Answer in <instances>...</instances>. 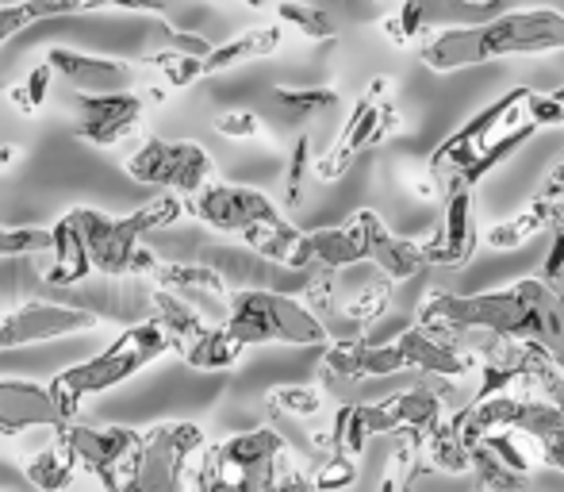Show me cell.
<instances>
[{
	"mask_svg": "<svg viewBox=\"0 0 564 492\" xmlns=\"http://www.w3.org/2000/svg\"><path fill=\"white\" fill-rule=\"evenodd\" d=\"M165 351H170V339H165V331L158 328L154 320L134 323V328L119 331V335L100 354H93V359L77 362V366L54 373L51 393H54V400H58L62 416L74 424L82 400H89V396H100V393H108V388L131 381L134 373H142L150 362L162 359Z\"/></svg>",
	"mask_w": 564,
	"mask_h": 492,
	"instance_id": "52a82bcc",
	"label": "cell"
},
{
	"mask_svg": "<svg viewBox=\"0 0 564 492\" xmlns=\"http://www.w3.org/2000/svg\"><path fill=\"white\" fill-rule=\"evenodd\" d=\"M51 77H54V69L46 66V62H39V66L28 74V82H23L20 89L8 93V97H12V105L20 108V113H39V108H43V100H46V89H51Z\"/></svg>",
	"mask_w": 564,
	"mask_h": 492,
	"instance_id": "f35d334b",
	"label": "cell"
},
{
	"mask_svg": "<svg viewBox=\"0 0 564 492\" xmlns=\"http://www.w3.org/2000/svg\"><path fill=\"white\" fill-rule=\"evenodd\" d=\"M530 97H534V89H522V85L507 89L484 113H476L449 139L438 142L426 173H431V185L442 201L460 189H476V181H484L496 165H503L514 150L534 139L538 124L530 120Z\"/></svg>",
	"mask_w": 564,
	"mask_h": 492,
	"instance_id": "7a4b0ae2",
	"label": "cell"
},
{
	"mask_svg": "<svg viewBox=\"0 0 564 492\" xmlns=\"http://www.w3.org/2000/svg\"><path fill=\"white\" fill-rule=\"evenodd\" d=\"M154 323L165 331L170 351H177V354L185 351V346H193L196 339L212 328L208 315L196 312L188 300H181L177 292H170V289H154Z\"/></svg>",
	"mask_w": 564,
	"mask_h": 492,
	"instance_id": "d4e9b609",
	"label": "cell"
},
{
	"mask_svg": "<svg viewBox=\"0 0 564 492\" xmlns=\"http://www.w3.org/2000/svg\"><path fill=\"white\" fill-rule=\"evenodd\" d=\"M446 216H442V227L423 243V258L426 266H465L468 258L480 246V235H476L473 224V189H460V193L446 196Z\"/></svg>",
	"mask_w": 564,
	"mask_h": 492,
	"instance_id": "7402d4cb",
	"label": "cell"
},
{
	"mask_svg": "<svg viewBox=\"0 0 564 492\" xmlns=\"http://www.w3.org/2000/svg\"><path fill=\"white\" fill-rule=\"evenodd\" d=\"M281 46V28H253L242 31V35L227 39V43L212 46L208 58H200V77H212L219 69H230L238 62H250V58H265Z\"/></svg>",
	"mask_w": 564,
	"mask_h": 492,
	"instance_id": "4316f807",
	"label": "cell"
},
{
	"mask_svg": "<svg viewBox=\"0 0 564 492\" xmlns=\"http://www.w3.org/2000/svg\"><path fill=\"white\" fill-rule=\"evenodd\" d=\"M77 12H82L77 0H12V4H0V46L20 35V31H28L31 23L77 15Z\"/></svg>",
	"mask_w": 564,
	"mask_h": 492,
	"instance_id": "83f0119b",
	"label": "cell"
},
{
	"mask_svg": "<svg viewBox=\"0 0 564 492\" xmlns=\"http://www.w3.org/2000/svg\"><path fill=\"white\" fill-rule=\"evenodd\" d=\"M188 208H193V216L200 220V224L216 227V232H224V235H242V239L284 220L281 208H276L265 193H258V189H250V185H227V181H208V185L193 196Z\"/></svg>",
	"mask_w": 564,
	"mask_h": 492,
	"instance_id": "4fadbf2b",
	"label": "cell"
},
{
	"mask_svg": "<svg viewBox=\"0 0 564 492\" xmlns=\"http://www.w3.org/2000/svg\"><path fill=\"white\" fill-rule=\"evenodd\" d=\"M476 366L473 354L457 351L449 343V331L434 328H408L392 343H372V339H346L323 354V377L365 381V377H392L403 370H423L434 377H460Z\"/></svg>",
	"mask_w": 564,
	"mask_h": 492,
	"instance_id": "277c9868",
	"label": "cell"
},
{
	"mask_svg": "<svg viewBox=\"0 0 564 492\" xmlns=\"http://www.w3.org/2000/svg\"><path fill=\"white\" fill-rule=\"evenodd\" d=\"M150 274L158 277V289H170L177 292L181 300L204 312V300H219L227 304V285H224V274L208 266H188V261H158Z\"/></svg>",
	"mask_w": 564,
	"mask_h": 492,
	"instance_id": "cb8c5ba5",
	"label": "cell"
},
{
	"mask_svg": "<svg viewBox=\"0 0 564 492\" xmlns=\"http://www.w3.org/2000/svg\"><path fill=\"white\" fill-rule=\"evenodd\" d=\"M54 435H58V442L69 450L77 470L93 473L97 481L112 478L119 470V462L127 458V450L139 439L134 427H85V424H62Z\"/></svg>",
	"mask_w": 564,
	"mask_h": 492,
	"instance_id": "ac0fdd59",
	"label": "cell"
},
{
	"mask_svg": "<svg viewBox=\"0 0 564 492\" xmlns=\"http://www.w3.org/2000/svg\"><path fill=\"white\" fill-rule=\"evenodd\" d=\"M276 20L296 28L307 39H335V20L323 8L307 4V0H281L276 4Z\"/></svg>",
	"mask_w": 564,
	"mask_h": 492,
	"instance_id": "1f68e13d",
	"label": "cell"
},
{
	"mask_svg": "<svg viewBox=\"0 0 564 492\" xmlns=\"http://www.w3.org/2000/svg\"><path fill=\"white\" fill-rule=\"evenodd\" d=\"M307 170H312V135H296L289 154V170H284V201H289V208H296L304 201Z\"/></svg>",
	"mask_w": 564,
	"mask_h": 492,
	"instance_id": "836d02e7",
	"label": "cell"
},
{
	"mask_svg": "<svg viewBox=\"0 0 564 492\" xmlns=\"http://www.w3.org/2000/svg\"><path fill=\"white\" fill-rule=\"evenodd\" d=\"M15 154H20L15 147H0V170H8V165L15 162Z\"/></svg>",
	"mask_w": 564,
	"mask_h": 492,
	"instance_id": "7dc6e473",
	"label": "cell"
},
{
	"mask_svg": "<svg viewBox=\"0 0 564 492\" xmlns=\"http://www.w3.org/2000/svg\"><path fill=\"white\" fill-rule=\"evenodd\" d=\"M273 100L289 120H312L338 105L335 89H273Z\"/></svg>",
	"mask_w": 564,
	"mask_h": 492,
	"instance_id": "d6a6232c",
	"label": "cell"
},
{
	"mask_svg": "<svg viewBox=\"0 0 564 492\" xmlns=\"http://www.w3.org/2000/svg\"><path fill=\"white\" fill-rule=\"evenodd\" d=\"M97 328V315L77 304H51V300H28L0 315V351H20L46 339L74 335V331Z\"/></svg>",
	"mask_w": 564,
	"mask_h": 492,
	"instance_id": "9a60e30c",
	"label": "cell"
},
{
	"mask_svg": "<svg viewBox=\"0 0 564 492\" xmlns=\"http://www.w3.org/2000/svg\"><path fill=\"white\" fill-rule=\"evenodd\" d=\"M564 51V12L557 8H519L503 12L480 28L438 31L431 43H423L419 58L434 74L484 66V62L511 58V54H553Z\"/></svg>",
	"mask_w": 564,
	"mask_h": 492,
	"instance_id": "3957f363",
	"label": "cell"
},
{
	"mask_svg": "<svg viewBox=\"0 0 564 492\" xmlns=\"http://www.w3.org/2000/svg\"><path fill=\"white\" fill-rule=\"evenodd\" d=\"M269 492H315V485H312V478H307L304 470H296V466L289 462V454H284L273 481H269Z\"/></svg>",
	"mask_w": 564,
	"mask_h": 492,
	"instance_id": "ee69618b",
	"label": "cell"
},
{
	"mask_svg": "<svg viewBox=\"0 0 564 492\" xmlns=\"http://www.w3.org/2000/svg\"><path fill=\"white\" fill-rule=\"evenodd\" d=\"M23 473H28V481L39 492H62V489L74 485L77 462L69 458V450L62 447V442H54V447L39 450V454L31 458L28 466H23Z\"/></svg>",
	"mask_w": 564,
	"mask_h": 492,
	"instance_id": "f1b7e54d",
	"label": "cell"
},
{
	"mask_svg": "<svg viewBox=\"0 0 564 492\" xmlns=\"http://www.w3.org/2000/svg\"><path fill=\"white\" fill-rule=\"evenodd\" d=\"M127 173L139 185H162L165 193L196 196L212 178H216V162L200 142L188 139H147L131 158H127Z\"/></svg>",
	"mask_w": 564,
	"mask_h": 492,
	"instance_id": "8fae6325",
	"label": "cell"
},
{
	"mask_svg": "<svg viewBox=\"0 0 564 492\" xmlns=\"http://www.w3.org/2000/svg\"><path fill=\"white\" fill-rule=\"evenodd\" d=\"M388 93H392V85H388L384 77H377V82L365 89V97L354 105L349 120L341 124V135L335 139V147L315 162V173H319L323 181H338L365 147H377L384 135L395 131L400 113H395V100L388 97Z\"/></svg>",
	"mask_w": 564,
	"mask_h": 492,
	"instance_id": "7c38bea8",
	"label": "cell"
},
{
	"mask_svg": "<svg viewBox=\"0 0 564 492\" xmlns=\"http://www.w3.org/2000/svg\"><path fill=\"white\" fill-rule=\"evenodd\" d=\"M51 258H54V261H51V269H46V281L58 285V289L85 281V277L93 274L89 254H85L82 235H77V227L69 224L66 216H62L58 224L51 227Z\"/></svg>",
	"mask_w": 564,
	"mask_h": 492,
	"instance_id": "484cf974",
	"label": "cell"
},
{
	"mask_svg": "<svg viewBox=\"0 0 564 492\" xmlns=\"http://www.w3.org/2000/svg\"><path fill=\"white\" fill-rule=\"evenodd\" d=\"M46 66L54 69V77H62L66 85H74L77 93H131V66L116 58H105V54H82L69 51V46H51L46 51Z\"/></svg>",
	"mask_w": 564,
	"mask_h": 492,
	"instance_id": "d6986e66",
	"label": "cell"
},
{
	"mask_svg": "<svg viewBox=\"0 0 564 492\" xmlns=\"http://www.w3.org/2000/svg\"><path fill=\"white\" fill-rule=\"evenodd\" d=\"M561 274H564V224L553 227V250H550V258H545V274H542V281L557 289V277H561Z\"/></svg>",
	"mask_w": 564,
	"mask_h": 492,
	"instance_id": "bcb514c9",
	"label": "cell"
},
{
	"mask_svg": "<svg viewBox=\"0 0 564 492\" xmlns=\"http://www.w3.org/2000/svg\"><path fill=\"white\" fill-rule=\"evenodd\" d=\"M419 323L434 331H484L507 343H534L550 362L564 370V292L542 277H522L511 289L496 292H434L426 297Z\"/></svg>",
	"mask_w": 564,
	"mask_h": 492,
	"instance_id": "6da1fadb",
	"label": "cell"
},
{
	"mask_svg": "<svg viewBox=\"0 0 564 492\" xmlns=\"http://www.w3.org/2000/svg\"><path fill=\"white\" fill-rule=\"evenodd\" d=\"M82 12H105V8H123V12H150L165 15L177 0H77Z\"/></svg>",
	"mask_w": 564,
	"mask_h": 492,
	"instance_id": "7bdbcfd3",
	"label": "cell"
},
{
	"mask_svg": "<svg viewBox=\"0 0 564 492\" xmlns=\"http://www.w3.org/2000/svg\"><path fill=\"white\" fill-rule=\"evenodd\" d=\"M530 120L538 127H564V85L553 93H534L530 97Z\"/></svg>",
	"mask_w": 564,
	"mask_h": 492,
	"instance_id": "60d3db41",
	"label": "cell"
},
{
	"mask_svg": "<svg viewBox=\"0 0 564 492\" xmlns=\"http://www.w3.org/2000/svg\"><path fill=\"white\" fill-rule=\"evenodd\" d=\"M388 300H392V289H388V281H377V285H365V289L357 292V297L349 300L341 312H346L349 320H357V323H372V320H380V315H384Z\"/></svg>",
	"mask_w": 564,
	"mask_h": 492,
	"instance_id": "8d00e7d4",
	"label": "cell"
},
{
	"mask_svg": "<svg viewBox=\"0 0 564 492\" xmlns=\"http://www.w3.org/2000/svg\"><path fill=\"white\" fill-rule=\"evenodd\" d=\"M453 427L465 442L488 431H519L542 450V466L564 473V411L542 396H511L499 393L491 400L465 404L453 411Z\"/></svg>",
	"mask_w": 564,
	"mask_h": 492,
	"instance_id": "9c48e42d",
	"label": "cell"
},
{
	"mask_svg": "<svg viewBox=\"0 0 564 492\" xmlns=\"http://www.w3.org/2000/svg\"><path fill=\"white\" fill-rule=\"evenodd\" d=\"M185 216V201L173 193H162L158 201L134 208L131 216H108L100 208H69L66 220L77 227L89 254V266L105 277H131V274H150L158 266L154 254L142 246L150 232L170 227Z\"/></svg>",
	"mask_w": 564,
	"mask_h": 492,
	"instance_id": "5b68a950",
	"label": "cell"
},
{
	"mask_svg": "<svg viewBox=\"0 0 564 492\" xmlns=\"http://www.w3.org/2000/svg\"><path fill=\"white\" fill-rule=\"evenodd\" d=\"M468 470L476 473V492H530L527 478L514 470H507L480 439L468 442Z\"/></svg>",
	"mask_w": 564,
	"mask_h": 492,
	"instance_id": "f546056e",
	"label": "cell"
},
{
	"mask_svg": "<svg viewBox=\"0 0 564 492\" xmlns=\"http://www.w3.org/2000/svg\"><path fill=\"white\" fill-rule=\"evenodd\" d=\"M246 4H258V0H246Z\"/></svg>",
	"mask_w": 564,
	"mask_h": 492,
	"instance_id": "c3c4849f",
	"label": "cell"
},
{
	"mask_svg": "<svg viewBox=\"0 0 564 492\" xmlns=\"http://www.w3.org/2000/svg\"><path fill=\"white\" fill-rule=\"evenodd\" d=\"M147 100L134 93H74V135L89 147H116L142 124Z\"/></svg>",
	"mask_w": 564,
	"mask_h": 492,
	"instance_id": "2e32d148",
	"label": "cell"
},
{
	"mask_svg": "<svg viewBox=\"0 0 564 492\" xmlns=\"http://www.w3.org/2000/svg\"><path fill=\"white\" fill-rule=\"evenodd\" d=\"M503 12H514V0H403V8L384 23L395 43H411L423 31L480 28Z\"/></svg>",
	"mask_w": 564,
	"mask_h": 492,
	"instance_id": "5bb4252c",
	"label": "cell"
},
{
	"mask_svg": "<svg viewBox=\"0 0 564 492\" xmlns=\"http://www.w3.org/2000/svg\"><path fill=\"white\" fill-rule=\"evenodd\" d=\"M289 442L273 427L230 435V439L204 447L193 470V492H269Z\"/></svg>",
	"mask_w": 564,
	"mask_h": 492,
	"instance_id": "30bf717a",
	"label": "cell"
},
{
	"mask_svg": "<svg viewBox=\"0 0 564 492\" xmlns=\"http://www.w3.org/2000/svg\"><path fill=\"white\" fill-rule=\"evenodd\" d=\"M69 424L54 400L51 385L20 377H0V435H20L28 427H54Z\"/></svg>",
	"mask_w": 564,
	"mask_h": 492,
	"instance_id": "ffe728a7",
	"label": "cell"
},
{
	"mask_svg": "<svg viewBox=\"0 0 564 492\" xmlns=\"http://www.w3.org/2000/svg\"><path fill=\"white\" fill-rule=\"evenodd\" d=\"M369 261V243H365V216L354 212L346 227H319V232H300V243L292 250L289 269H335Z\"/></svg>",
	"mask_w": 564,
	"mask_h": 492,
	"instance_id": "e0dca14e",
	"label": "cell"
},
{
	"mask_svg": "<svg viewBox=\"0 0 564 492\" xmlns=\"http://www.w3.org/2000/svg\"><path fill=\"white\" fill-rule=\"evenodd\" d=\"M204 427L188 419L154 424L139 431L119 470L100 485L105 492H193V462L204 454Z\"/></svg>",
	"mask_w": 564,
	"mask_h": 492,
	"instance_id": "8992f818",
	"label": "cell"
},
{
	"mask_svg": "<svg viewBox=\"0 0 564 492\" xmlns=\"http://www.w3.org/2000/svg\"><path fill=\"white\" fill-rule=\"evenodd\" d=\"M361 216H365V243H369V261L384 269L392 281H408V277H415L419 269L426 266L423 243H411V239H400V235H392L384 224H380V216L372 208H361Z\"/></svg>",
	"mask_w": 564,
	"mask_h": 492,
	"instance_id": "603a6c76",
	"label": "cell"
},
{
	"mask_svg": "<svg viewBox=\"0 0 564 492\" xmlns=\"http://www.w3.org/2000/svg\"><path fill=\"white\" fill-rule=\"evenodd\" d=\"M557 224H564V158L550 170V178L542 181V193H538L534 201L519 212V216H511L507 224L491 227L484 243L496 246V250H507V246H519V243L534 239L538 232L557 227Z\"/></svg>",
	"mask_w": 564,
	"mask_h": 492,
	"instance_id": "44dd1931",
	"label": "cell"
},
{
	"mask_svg": "<svg viewBox=\"0 0 564 492\" xmlns=\"http://www.w3.org/2000/svg\"><path fill=\"white\" fill-rule=\"evenodd\" d=\"M269 404L289 411V416H315V411L323 408V396L307 385H281L269 393Z\"/></svg>",
	"mask_w": 564,
	"mask_h": 492,
	"instance_id": "74e56055",
	"label": "cell"
},
{
	"mask_svg": "<svg viewBox=\"0 0 564 492\" xmlns=\"http://www.w3.org/2000/svg\"><path fill=\"white\" fill-rule=\"evenodd\" d=\"M219 328L235 339L238 346H265V343H284V346H323L327 343V328L307 304H300L296 297L269 289H242L227 297V312Z\"/></svg>",
	"mask_w": 564,
	"mask_h": 492,
	"instance_id": "ba28073f",
	"label": "cell"
},
{
	"mask_svg": "<svg viewBox=\"0 0 564 492\" xmlns=\"http://www.w3.org/2000/svg\"><path fill=\"white\" fill-rule=\"evenodd\" d=\"M181 359H185L193 370H230L238 359H242V346H238L219 323H212L193 346L181 351Z\"/></svg>",
	"mask_w": 564,
	"mask_h": 492,
	"instance_id": "4dcf8cb0",
	"label": "cell"
},
{
	"mask_svg": "<svg viewBox=\"0 0 564 492\" xmlns=\"http://www.w3.org/2000/svg\"><path fill=\"white\" fill-rule=\"evenodd\" d=\"M216 131L227 135V139H253L261 131V124L253 113H224L216 120Z\"/></svg>",
	"mask_w": 564,
	"mask_h": 492,
	"instance_id": "f6af8a7d",
	"label": "cell"
},
{
	"mask_svg": "<svg viewBox=\"0 0 564 492\" xmlns=\"http://www.w3.org/2000/svg\"><path fill=\"white\" fill-rule=\"evenodd\" d=\"M51 250L46 227H4L0 224V258H20V254Z\"/></svg>",
	"mask_w": 564,
	"mask_h": 492,
	"instance_id": "d590c367",
	"label": "cell"
},
{
	"mask_svg": "<svg viewBox=\"0 0 564 492\" xmlns=\"http://www.w3.org/2000/svg\"><path fill=\"white\" fill-rule=\"evenodd\" d=\"M150 66H158L165 77H170L173 89H181V85H193L200 82V58H185V54H173V51H158L150 54Z\"/></svg>",
	"mask_w": 564,
	"mask_h": 492,
	"instance_id": "ab89813d",
	"label": "cell"
},
{
	"mask_svg": "<svg viewBox=\"0 0 564 492\" xmlns=\"http://www.w3.org/2000/svg\"><path fill=\"white\" fill-rule=\"evenodd\" d=\"M354 481H357V462L338 454V450H327L323 462L315 466V473H312L315 492H338V489H349Z\"/></svg>",
	"mask_w": 564,
	"mask_h": 492,
	"instance_id": "e575fe53",
	"label": "cell"
},
{
	"mask_svg": "<svg viewBox=\"0 0 564 492\" xmlns=\"http://www.w3.org/2000/svg\"><path fill=\"white\" fill-rule=\"evenodd\" d=\"M158 31H162V43L170 46L173 54H185V58H208L212 43L200 35H188V31H177L170 28V23H158Z\"/></svg>",
	"mask_w": 564,
	"mask_h": 492,
	"instance_id": "b9f144b4",
	"label": "cell"
}]
</instances>
